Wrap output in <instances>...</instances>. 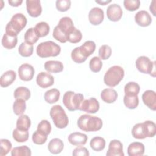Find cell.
I'll list each match as a JSON object with an SVG mask.
<instances>
[{
  "label": "cell",
  "mask_w": 156,
  "mask_h": 156,
  "mask_svg": "<svg viewBox=\"0 0 156 156\" xmlns=\"http://www.w3.org/2000/svg\"><path fill=\"white\" fill-rule=\"evenodd\" d=\"M77 126L84 132H96L102 127V121L98 116H93L88 114L81 115L77 120Z\"/></svg>",
  "instance_id": "1"
},
{
  "label": "cell",
  "mask_w": 156,
  "mask_h": 156,
  "mask_svg": "<svg viewBox=\"0 0 156 156\" xmlns=\"http://www.w3.org/2000/svg\"><path fill=\"white\" fill-rule=\"evenodd\" d=\"M155 134L156 125L152 121H146L143 123L136 124L132 129V135L136 139L153 137Z\"/></svg>",
  "instance_id": "2"
},
{
  "label": "cell",
  "mask_w": 156,
  "mask_h": 156,
  "mask_svg": "<svg viewBox=\"0 0 156 156\" xmlns=\"http://www.w3.org/2000/svg\"><path fill=\"white\" fill-rule=\"evenodd\" d=\"M27 24V18L21 13L13 15L10 21L5 26V33L10 36L17 37L18 34L25 27Z\"/></svg>",
  "instance_id": "3"
},
{
  "label": "cell",
  "mask_w": 156,
  "mask_h": 156,
  "mask_svg": "<svg viewBox=\"0 0 156 156\" xmlns=\"http://www.w3.org/2000/svg\"><path fill=\"white\" fill-rule=\"evenodd\" d=\"M60 51V46L52 41L41 42L36 49L37 55L41 58L56 57L59 55Z\"/></svg>",
  "instance_id": "4"
},
{
  "label": "cell",
  "mask_w": 156,
  "mask_h": 156,
  "mask_svg": "<svg viewBox=\"0 0 156 156\" xmlns=\"http://www.w3.org/2000/svg\"><path fill=\"white\" fill-rule=\"evenodd\" d=\"M124 76V69L120 66L114 65L106 71L104 77V82L106 85L114 87L119 84Z\"/></svg>",
  "instance_id": "5"
},
{
  "label": "cell",
  "mask_w": 156,
  "mask_h": 156,
  "mask_svg": "<svg viewBox=\"0 0 156 156\" xmlns=\"http://www.w3.org/2000/svg\"><path fill=\"white\" fill-rule=\"evenodd\" d=\"M83 100L84 97L82 94L75 93L71 91L65 93L63 97L64 105L68 110L71 112L79 110Z\"/></svg>",
  "instance_id": "6"
},
{
  "label": "cell",
  "mask_w": 156,
  "mask_h": 156,
  "mask_svg": "<svg viewBox=\"0 0 156 156\" xmlns=\"http://www.w3.org/2000/svg\"><path fill=\"white\" fill-rule=\"evenodd\" d=\"M50 116L54 125L58 129L65 128L69 122V119L65 110L60 105L52 106L50 110Z\"/></svg>",
  "instance_id": "7"
},
{
  "label": "cell",
  "mask_w": 156,
  "mask_h": 156,
  "mask_svg": "<svg viewBox=\"0 0 156 156\" xmlns=\"http://www.w3.org/2000/svg\"><path fill=\"white\" fill-rule=\"evenodd\" d=\"M135 65L137 69L144 74H149L152 77L155 75V62H152L150 58L146 56H140L136 60Z\"/></svg>",
  "instance_id": "8"
},
{
  "label": "cell",
  "mask_w": 156,
  "mask_h": 156,
  "mask_svg": "<svg viewBox=\"0 0 156 156\" xmlns=\"http://www.w3.org/2000/svg\"><path fill=\"white\" fill-rule=\"evenodd\" d=\"M99 109V103L95 98H90L83 100L79 110L88 113H96Z\"/></svg>",
  "instance_id": "9"
},
{
  "label": "cell",
  "mask_w": 156,
  "mask_h": 156,
  "mask_svg": "<svg viewBox=\"0 0 156 156\" xmlns=\"http://www.w3.org/2000/svg\"><path fill=\"white\" fill-rule=\"evenodd\" d=\"M34 74L35 69L34 67L30 64H22L18 68L19 77L23 81L31 80L34 77Z\"/></svg>",
  "instance_id": "10"
},
{
  "label": "cell",
  "mask_w": 156,
  "mask_h": 156,
  "mask_svg": "<svg viewBox=\"0 0 156 156\" xmlns=\"http://www.w3.org/2000/svg\"><path fill=\"white\" fill-rule=\"evenodd\" d=\"M122 10L121 6L117 4H112L107 9V16L111 21H118L122 16Z\"/></svg>",
  "instance_id": "11"
},
{
  "label": "cell",
  "mask_w": 156,
  "mask_h": 156,
  "mask_svg": "<svg viewBox=\"0 0 156 156\" xmlns=\"http://www.w3.org/2000/svg\"><path fill=\"white\" fill-rule=\"evenodd\" d=\"M26 9L28 14L32 17H38L42 12V7L39 0H27Z\"/></svg>",
  "instance_id": "12"
},
{
  "label": "cell",
  "mask_w": 156,
  "mask_h": 156,
  "mask_svg": "<svg viewBox=\"0 0 156 156\" xmlns=\"http://www.w3.org/2000/svg\"><path fill=\"white\" fill-rule=\"evenodd\" d=\"M107 156H124L123 145L122 143L118 140L110 141L108 149L106 153Z\"/></svg>",
  "instance_id": "13"
},
{
  "label": "cell",
  "mask_w": 156,
  "mask_h": 156,
  "mask_svg": "<svg viewBox=\"0 0 156 156\" xmlns=\"http://www.w3.org/2000/svg\"><path fill=\"white\" fill-rule=\"evenodd\" d=\"M36 82L41 88H46L54 84V78L49 73L40 72L37 76Z\"/></svg>",
  "instance_id": "14"
},
{
  "label": "cell",
  "mask_w": 156,
  "mask_h": 156,
  "mask_svg": "<svg viewBox=\"0 0 156 156\" xmlns=\"http://www.w3.org/2000/svg\"><path fill=\"white\" fill-rule=\"evenodd\" d=\"M104 11L101 8L95 7L90 10L88 13V20L90 23L94 25L97 26L100 24L104 20Z\"/></svg>",
  "instance_id": "15"
},
{
  "label": "cell",
  "mask_w": 156,
  "mask_h": 156,
  "mask_svg": "<svg viewBox=\"0 0 156 156\" xmlns=\"http://www.w3.org/2000/svg\"><path fill=\"white\" fill-rule=\"evenodd\" d=\"M58 30L67 38L69 33L75 27L74 26L73 22L71 18L68 16L62 17L57 26H56Z\"/></svg>",
  "instance_id": "16"
},
{
  "label": "cell",
  "mask_w": 156,
  "mask_h": 156,
  "mask_svg": "<svg viewBox=\"0 0 156 156\" xmlns=\"http://www.w3.org/2000/svg\"><path fill=\"white\" fill-rule=\"evenodd\" d=\"M142 100L144 104L153 111L156 110V94L153 90H148L142 94Z\"/></svg>",
  "instance_id": "17"
},
{
  "label": "cell",
  "mask_w": 156,
  "mask_h": 156,
  "mask_svg": "<svg viewBox=\"0 0 156 156\" xmlns=\"http://www.w3.org/2000/svg\"><path fill=\"white\" fill-rule=\"evenodd\" d=\"M135 21L138 26L147 27L151 24L152 18L147 11L140 10L135 14Z\"/></svg>",
  "instance_id": "18"
},
{
  "label": "cell",
  "mask_w": 156,
  "mask_h": 156,
  "mask_svg": "<svg viewBox=\"0 0 156 156\" xmlns=\"http://www.w3.org/2000/svg\"><path fill=\"white\" fill-rule=\"evenodd\" d=\"M87 139L88 137L87 135L78 132L71 133L69 134L68 138L69 143L73 146H80L85 144L87 141Z\"/></svg>",
  "instance_id": "19"
},
{
  "label": "cell",
  "mask_w": 156,
  "mask_h": 156,
  "mask_svg": "<svg viewBox=\"0 0 156 156\" xmlns=\"http://www.w3.org/2000/svg\"><path fill=\"white\" fill-rule=\"evenodd\" d=\"M144 146L140 142H133L127 148V154L129 156H141L144 153Z\"/></svg>",
  "instance_id": "20"
},
{
  "label": "cell",
  "mask_w": 156,
  "mask_h": 156,
  "mask_svg": "<svg viewBox=\"0 0 156 156\" xmlns=\"http://www.w3.org/2000/svg\"><path fill=\"white\" fill-rule=\"evenodd\" d=\"M101 98L102 101L108 104H112L116 101L118 98V93L113 88L104 89L101 93Z\"/></svg>",
  "instance_id": "21"
},
{
  "label": "cell",
  "mask_w": 156,
  "mask_h": 156,
  "mask_svg": "<svg viewBox=\"0 0 156 156\" xmlns=\"http://www.w3.org/2000/svg\"><path fill=\"white\" fill-rule=\"evenodd\" d=\"M44 67L48 73H58L63 69V63L57 60H48L45 62Z\"/></svg>",
  "instance_id": "22"
},
{
  "label": "cell",
  "mask_w": 156,
  "mask_h": 156,
  "mask_svg": "<svg viewBox=\"0 0 156 156\" xmlns=\"http://www.w3.org/2000/svg\"><path fill=\"white\" fill-rule=\"evenodd\" d=\"M63 142L62 140L58 138L52 139L48 145V149L49 151L53 154H60L63 151Z\"/></svg>",
  "instance_id": "23"
},
{
  "label": "cell",
  "mask_w": 156,
  "mask_h": 156,
  "mask_svg": "<svg viewBox=\"0 0 156 156\" xmlns=\"http://www.w3.org/2000/svg\"><path fill=\"white\" fill-rule=\"evenodd\" d=\"M16 73L13 70H8L1 76L0 85L2 87H7L11 85L16 79Z\"/></svg>",
  "instance_id": "24"
},
{
  "label": "cell",
  "mask_w": 156,
  "mask_h": 156,
  "mask_svg": "<svg viewBox=\"0 0 156 156\" xmlns=\"http://www.w3.org/2000/svg\"><path fill=\"white\" fill-rule=\"evenodd\" d=\"M79 48L83 56L87 58L94 52L96 49V44L93 41L88 40L81 45Z\"/></svg>",
  "instance_id": "25"
},
{
  "label": "cell",
  "mask_w": 156,
  "mask_h": 156,
  "mask_svg": "<svg viewBox=\"0 0 156 156\" xmlns=\"http://www.w3.org/2000/svg\"><path fill=\"white\" fill-rule=\"evenodd\" d=\"M60 93L57 88H52L46 91L44 95L45 101L49 104L57 102L60 98Z\"/></svg>",
  "instance_id": "26"
},
{
  "label": "cell",
  "mask_w": 156,
  "mask_h": 156,
  "mask_svg": "<svg viewBox=\"0 0 156 156\" xmlns=\"http://www.w3.org/2000/svg\"><path fill=\"white\" fill-rule=\"evenodd\" d=\"M18 43L17 37L10 36L5 33L2 37L1 43L2 45L6 49H12L14 48Z\"/></svg>",
  "instance_id": "27"
},
{
  "label": "cell",
  "mask_w": 156,
  "mask_h": 156,
  "mask_svg": "<svg viewBox=\"0 0 156 156\" xmlns=\"http://www.w3.org/2000/svg\"><path fill=\"white\" fill-rule=\"evenodd\" d=\"M91 148L96 152L102 151L105 147V141L101 136H95L93 138L90 143Z\"/></svg>",
  "instance_id": "28"
},
{
  "label": "cell",
  "mask_w": 156,
  "mask_h": 156,
  "mask_svg": "<svg viewBox=\"0 0 156 156\" xmlns=\"http://www.w3.org/2000/svg\"><path fill=\"white\" fill-rule=\"evenodd\" d=\"M35 31L38 37H44L48 35L50 30V27L49 24L44 21H41L38 23L35 27Z\"/></svg>",
  "instance_id": "29"
},
{
  "label": "cell",
  "mask_w": 156,
  "mask_h": 156,
  "mask_svg": "<svg viewBox=\"0 0 156 156\" xmlns=\"http://www.w3.org/2000/svg\"><path fill=\"white\" fill-rule=\"evenodd\" d=\"M30 125V119L26 115H22L20 116L16 121V128L21 130H28Z\"/></svg>",
  "instance_id": "30"
},
{
  "label": "cell",
  "mask_w": 156,
  "mask_h": 156,
  "mask_svg": "<svg viewBox=\"0 0 156 156\" xmlns=\"http://www.w3.org/2000/svg\"><path fill=\"white\" fill-rule=\"evenodd\" d=\"M140 90V85L135 82H129L124 87V93L126 95L136 96L138 95Z\"/></svg>",
  "instance_id": "31"
},
{
  "label": "cell",
  "mask_w": 156,
  "mask_h": 156,
  "mask_svg": "<svg viewBox=\"0 0 156 156\" xmlns=\"http://www.w3.org/2000/svg\"><path fill=\"white\" fill-rule=\"evenodd\" d=\"M123 101L125 106L129 109L136 108L139 104V99L138 95L129 96L125 94L124 96Z\"/></svg>",
  "instance_id": "32"
},
{
  "label": "cell",
  "mask_w": 156,
  "mask_h": 156,
  "mask_svg": "<svg viewBox=\"0 0 156 156\" xmlns=\"http://www.w3.org/2000/svg\"><path fill=\"white\" fill-rule=\"evenodd\" d=\"M26 101L23 99H16L13 104V110L17 116H21L25 112L26 108Z\"/></svg>",
  "instance_id": "33"
},
{
  "label": "cell",
  "mask_w": 156,
  "mask_h": 156,
  "mask_svg": "<svg viewBox=\"0 0 156 156\" xmlns=\"http://www.w3.org/2000/svg\"><path fill=\"white\" fill-rule=\"evenodd\" d=\"M13 138L18 143L26 142L29 138V132L28 130H21L16 128L13 131Z\"/></svg>",
  "instance_id": "34"
},
{
  "label": "cell",
  "mask_w": 156,
  "mask_h": 156,
  "mask_svg": "<svg viewBox=\"0 0 156 156\" xmlns=\"http://www.w3.org/2000/svg\"><path fill=\"white\" fill-rule=\"evenodd\" d=\"M13 96L15 99H23L27 101L30 97V91L25 87H19L14 91Z\"/></svg>",
  "instance_id": "35"
},
{
  "label": "cell",
  "mask_w": 156,
  "mask_h": 156,
  "mask_svg": "<svg viewBox=\"0 0 156 156\" xmlns=\"http://www.w3.org/2000/svg\"><path fill=\"white\" fill-rule=\"evenodd\" d=\"M34 51L32 44H30L26 42H23L18 48L19 54L24 57H27L32 55Z\"/></svg>",
  "instance_id": "36"
},
{
  "label": "cell",
  "mask_w": 156,
  "mask_h": 156,
  "mask_svg": "<svg viewBox=\"0 0 156 156\" xmlns=\"http://www.w3.org/2000/svg\"><path fill=\"white\" fill-rule=\"evenodd\" d=\"M31 150L27 146H21L14 147L12 152V156H30Z\"/></svg>",
  "instance_id": "37"
},
{
  "label": "cell",
  "mask_w": 156,
  "mask_h": 156,
  "mask_svg": "<svg viewBox=\"0 0 156 156\" xmlns=\"http://www.w3.org/2000/svg\"><path fill=\"white\" fill-rule=\"evenodd\" d=\"M24 40L25 42L30 44H35L38 40L39 37L36 34L34 27H31L28 29L24 34Z\"/></svg>",
  "instance_id": "38"
},
{
  "label": "cell",
  "mask_w": 156,
  "mask_h": 156,
  "mask_svg": "<svg viewBox=\"0 0 156 156\" xmlns=\"http://www.w3.org/2000/svg\"><path fill=\"white\" fill-rule=\"evenodd\" d=\"M82 38V32L76 27H74L67 36V40L71 43H79L81 41Z\"/></svg>",
  "instance_id": "39"
},
{
  "label": "cell",
  "mask_w": 156,
  "mask_h": 156,
  "mask_svg": "<svg viewBox=\"0 0 156 156\" xmlns=\"http://www.w3.org/2000/svg\"><path fill=\"white\" fill-rule=\"evenodd\" d=\"M102 66L101 59L98 57H93L89 62V67L93 73H98L101 71Z\"/></svg>",
  "instance_id": "40"
},
{
  "label": "cell",
  "mask_w": 156,
  "mask_h": 156,
  "mask_svg": "<svg viewBox=\"0 0 156 156\" xmlns=\"http://www.w3.org/2000/svg\"><path fill=\"white\" fill-rule=\"evenodd\" d=\"M47 138L48 135L37 130L33 133L32 136V140L34 143L39 145L43 144L44 143H45L47 140Z\"/></svg>",
  "instance_id": "41"
},
{
  "label": "cell",
  "mask_w": 156,
  "mask_h": 156,
  "mask_svg": "<svg viewBox=\"0 0 156 156\" xmlns=\"http://www.w3.org/2000/svg\"><path fill=\"white\" fill-rule=\"evenodd\" d=\"M71 56L72 60L77 63H82L87 60V58L80 52L79 47H76L72 50Z\"/></svg>",
  "instance_id": "42"
},
{
  "label": "cell",
  "mask_w": 156,
  "mask_h": 156,
  "mask_svg": "<svg viewBox=\"0 0 156 156\" xmlns=\"http://www.w3.org/2000/svg\"><path fill=\"white\" fill-rule=\"evenodd\" d=\"M37 130L48 135L51 132V123L48 120H41L37 126Z\"/></svg>",
  "instance_id": "43"
},
{
  "label": "cell",
  "mask_w": 156,
  "mask_h": 156,
  "mask_svg": "<svg viewBox=\"0 0 156 156\" xmlns=\"http://www.w3.org/2000/svg\"><path fill=\"white\" fill-rule=\"evenodd\" d=\"M112 55V48L107 44L102 45L99 49V56L102 60L108 59Z\"/></svg>",
  "instance_id": "44"
},
{
  "label": "cell",
  "mask_w": 156,
  "mask_h": 156,
  "mask_svg": "<svg viewBox=\"0 0 156 156\" xmlns=\"http://www.w3.org/2000/svg\"><path fill=\"white\" fill-rule=\"evenodd\" d=\"M123 4L125 9L130 12L135 11L140 6L139 0H124Z\"/></svg>",
  "instance_id": "45"
},
{
  "label": "cell",
  "mask_w": 156,
  "mask_h": 156,
  "mask_svg": "<svg viewBox=\"0 0 156 156\" xmlns=\"http://www.w3.org/2000/svg\"><path fill=\"white\" fill-rule=\"evenodd\" d=\"M1 143V152L0 155L4 156L6 155L11 150L12 144L9 141V140L7 139H1L0 140Z\"/></svg>",
  "instance_id": "46"
},
{
  "label": "cell",
  "mask_w": 156,
  "mask_h": 156,
  "mask_svg": "<svg viewBox=\"0 0 156 156\" xmlns=\"http://www.w3.org/2000/svg\"><path fill=\"white\" fill-rule=\"evenodd\" d=\"M57 9L62 12L67 11L71 7V1L69 0H57L55 2Z\"/></svg>",
  "instance_id": "47"
},
{
  "label": "cell",
  "mask_w": 156,
  "mask_h": 156,
  "mask_svg": "<svg viewBox=\"0 0 156 156\" xmlns=\"http://www.w3.org/2000/svg\"><path fill=\"white\" fill-rule=\"evenodd\" d=\"M52 36L56 40H57L62 43H66L68 41L67 38L58 29L57 26H55L54 29Z\"/></svg>",
  "instance_id": "48"
},
{
  "label": "cell",
  "mask_w": 156,
  "mask_h": 156,
  "mask_svg": "<svg viewBox=\"0 0 156 156\" xmlns=\"http://www.w3.org/2000/svg\"><path fill=\"white\" fill-rule=\"evenodd\" d=\"M73 156H88L90 155L88 149L83 146H78L75 148L72 153Z\"/></svg>",
  "instance_id": "49"
},
{
  "label": "cell",
  "mask_w": 156,
  "mask_h": 156,
  "mask_svg": "<svg viewBox=\"0 0 156 156\" xmlns=\"http://www.w3.org/2000/svg\"><path fill=\"white\" fill-rule=\"evenodd\" d=\"M9 4L13 7H18L19 5H20L22 2L23 1L22 0H9L8 1Z\"/></svg>",
  "instance_id": "50"
},
{
  "label": "cell",
  "mask_w": 156,
  "mask_h": 156,
  "mask_svg": "<svg viewBox=\"0 0 156 156\" xmlns=\"http://www.w3.org/2000/svg\"><path fill=\"white\" fill-rule=\"evenodd\" d=\"M155 1H152V2L151 3L150 7H149V10L151 12V13L153 14L154 16H155Z\"/></svg>",
  "instance_id": "51"
},
{
  "label": "cell",
  "mask_w": 156,
  "mask_h": 156,
  "mask_svg": "<svg viewBox=\"0 0 156 156\" xmlns=\"http://www.w3.org/2000/svg\"><path fill=\"white\" fill-rule=\"evenodd\" d=\"M95 2L98 4L102 5H105L107 4L110 3L111 2V1L110 0H109V1H95Z\"/></svg>",
  "instance_id": "52"
}]
</instances>
